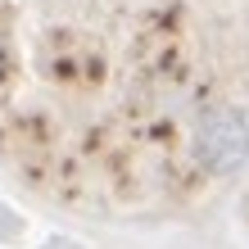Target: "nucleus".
<instances>
[{
	"label": "nucleus",
	"instance_id": "obj_1",
	"mask_svg": "<svg viewBox=\"0 0 249 249\" xmlns=\"http://www.w3.org/2000/svg\"><path fill=\"white\" fill-rule=\"evenodd\" d=\"M204 159H209L213 168H236L240 159L249 154V127L236 118V113H213L209 123H204V141H199Z\"/></svg>",
	"mask_w": 249,
	"mask_h": 249
}]
</instances>
